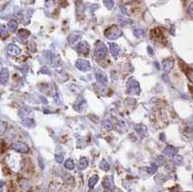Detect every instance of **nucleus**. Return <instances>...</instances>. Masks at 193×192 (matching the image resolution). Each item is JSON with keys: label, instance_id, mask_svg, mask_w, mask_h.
<instances>
[{"label": "nucleus", "instance_id": "nucleus-18", "mask_svg": "<svg viewBox=\"0 0 193 192\" xmlns=\"http://www.w3.org/2000/svg\"><path fill=\"white\" fill-rule=\"evenodd\" d=\"M98 180H99V177H98L97 175H95V176L91 177V178H90V180H89V182H88L89 187H90V188H93L94 186L97 184Z\"/></svg>", "mask_w": 193, "mask_h": 192}, {"label": "nucleus", "instance_id": "nucleus-24", "mask_svg": "<svg viewBox=\"0 0 193 192\" xmlns=\"http://www.w3.org/2000/svg\"><path fill=\"white\" fill-rule=\"evenodd\" d=\"M133 34L136 38H143L144 37V31L142 29H139V28H138V29H135Z\"/></svg>", "mask_w": 193, "mask_h": 192}, {"label": "nucleus", "instance_id": "nucleus-28", "mask_svg": "<svg viewBox=\"0 0 193 192\" xmlns=\"http://www.w3.org/2000/svg\"><path fill=\"white\" fill-rule=\"evenodd\" d=\"M174 162L176 164H181V162H183V157L181 156H174Z\"/></svg>", "mask_w": 193, "mask_h": 192}, {"label": "nucleus", "instance_id": "nucleus-30", "mask_svg": "<svg viewBox=\"0 0 193 192\" xmlns=\"http://www.w3.org/2000/svg\"><path fill=\"white\" fill-rule=\"evenodd\" d=\"M55 159H56L57 162L61 163V162H63V159H64V156H63V154H60V156L56 154V156H55Z\"/></svg>", "mask_w": 193, "mask_h": 192}, {"label": "nucleus", "instance_id": "nucleus-25", "mask_svg": "<svg viewBox=\"0 0 193 192\" xmlns=\"http://www.w3.org/2000/svg\"><path fill=\"white\" fill-rule=\"evenodd\" d=\"M100 169H102V170H104V171L109 170V164L106 162V160H102V161L100 162Z\"/></svg>", "mask_w": 193, "mask_h": 192}, {"label": "nucleus", "instance_id": "nucleus-12", "mask_svg": "<svg viewBox=\"0 0 193 192\" xmlns=\"http://www.w3.org/2000/svg\"><path fill=\"white\" fill-rule=\"evenodd\" d=\"M8 79H9V71L7 69H3L0 73V81H1L2 84H6L8 82Z\"/></svg>", "mask_w": 193, "mask_h": 192}, {"label": "nucleus", "instance_id": "nucleus-23", "mask_svg": "<svg viewBox=\"0 0 193 192\" xmlns=\"http://www.w3.org/2000/svg\"><path fill=\"white\" fill-rule=\"evenodd\" d=\"M104 5H105V7L107 8L108 10H111V9H113V7H114V0H104Z\"/></svg>", "mask_w": 193, "mask_h": 192}, {"label": "nucleus", "instance_id": "nucleus-19", "mask_svg": "<svg viewBox=\"0 0 193 192\" xmlns=\"http://www.w3.org/2000/svg\"><path fill=\"white\" fill-rule=\"evenodd\" d=\"M8 27H9V29L11 31H16V28H18V21H15V19H12V21H9V23H8Z\"/></svg>", "mask_w": 193, "mask_h": 192}, {"label": "nucleus", "instance_id": "nucleus-14", "mask_svg": "<svg viewBox=\"0 0 193 192\" xmlns=\"http://www.w3.org/2000/svg\"><path fill=\"white\" fill-rule=\"evenodd\" d=\"M80 35H81V34L78 32H73L70 37H69V43L71 45L76 44V42H78V40L80 39V37H81Z\"/></svg>", "mask_w": 193, "mask_h": 192}, {"label": "nucleus", "instance_id": "nucleus-11", "mask_svg": "<svg viewBox=\"0 0 193 192\" xmlns=\"http://www.w3.org/2000/svg\"><path fill=\"white\" fill-rule=\"evenodd\" d=\"M135 130L142 137L146 136L147 133H148V130H147V128L144 125H135Z\"/></svg>", "mask_w": 193, "mask_h": 192}, {"label": "nucleus", "instance_id": "nucleus-9", "mask_svg": "<svg viewBox=\"0 0 193 192\" xmlns=\"http://www.w3.org/2000/svg\"><path fill=\"white\" fill-rule=\"evenodd\" d=\"M109 48H110V52L112 54V56H113L115 59H117L118 56H119V51H120L119 45L115 44V43H110V44H109Z\"/></svg>", "mask_w": 193, "mask_h": 192}, {"label": "nucleus", "instance_id": "nucleus-31", "mask_svg": "<svg viewBox=\"0 0 193 192\" xmlns=\"http://www.w3.org/2000/svg\"><path fill=\"white\" fill-rule=\"evenodd\" d=\"M41 73H48V74H50V71L48 70V69H47V67H44V68H43L42 70H41Z\"/></svg>", "mask_w": 193, "mask_h": 192}, {"label": "nucleus", "instance_id": "nucleus-1", "mask_svg": "<svg viewBox=\"0 0 193 192\" xmlns=\"http://www.w3.org/2000/svg\"><path fill=\"white\" fill-rule=\"evenodd\" d=\"M104 35L106 38H108L110 40H115V39L119 38V37L122 35V31H121L117 26L113 25V26L109 27L105 30Z\"/></svg>", "mask_w": 193, "mask_h": 192}, {"label": "nucleus", "instance_id": "nucleus-22", "mask_svg": "<svg viewBox=\"0 0 193 192\" xmlns=\"http://www.w3.org/2000/svg\"><path fill=\"white\" fill-rule=\"evenodd\" d=\"M29 35H30V32L26 29H21L19 31V36H21V38L23 39H26Z\"/></svg>", "mask_w": 193, "mask_h": 192}, {"label": "nucleus", "instance_id": "nucleus-13", "mask_svg": "<svg viewBox=\"0 0 193 192\" xmlns=\"http://www.w3.org/2000/svg\"><path fill=\"white\" fill-rule=\"evenodd\" d=\"M49 61L51 63V65L54 66V67H60V66L62 65V62L61 60L58 56H55L54 54H51L50 57H49Z\"/></svg>", "mask_w": 193, "mask_h": 192}, {"label": "nucleus", "instance_id": "nucleus-5", "mask_svg": "<svg viewBox=\"0 0 193 192\" xmlns=\"http://www.w3.org/2000/svg\"><path fill=\"white\" fill-rule=\"evenodd\" d=\"M13 149L16 152H19V153H28V151H29V149H28L27 145L24 144V143L22 142H16L13 144Z\"/></svg>", "mask_w": 193, "mask_h": 192}, {"label": "nucleus", "instance_id": "nucleus-16", "mask_svg": "<svg viewBox=\"0 0 193 192\" xmlns=\"http://www.w3.org/2000/svg\"><path fill=\"white\" fill-rule=\"evenodd\" d=\"M88 164H89L88 158H86V157H81L78 162V168L80 170H84V169L88 167Z\"/></svg>", "mask_w": 193, "mask_h": 192}, {"label": "nucleus", "instance_id": "nucleus-27", "mask_svg": "<svg viewBox=\"0 0 193 192\" xmlns=\"http://www.w3.org/2000/svg\"><path fill=\"white\" fill-rule=\"evenodd\" d=\"M157 170V165L155 164V163H152V166H151V168L148 169V172H149L150 174H154Z\"/></svg>", "mask_w": 193, "mask_h": 192}, {"label": "nucleus", "instance_id": "nucleus-35", "mask_svg": "<svg viewBox=\"0 0 193 192\" xmlns=\"http://www.w3.org/2000/svg\"><path fill=\"white\" fill-rule=\"evenodd\" d=\"M3 185H4V182H0V187H2Z\"/></svg>", "mask_w": 193, "mask_h": 192}, {"label": "nucleus", "instance_id": "nucleus-32", "mask_svg": "<svg viewBox=\"0 0 193 192\" xmlns=\"http://www.w3.org/2000/svg\"><path fill=\"white\" fill-rule=\"evenodd\" d=\"M158 161H159V164H163L164 161H165V158L163 156H158Z\"/></svg>", "mask_w": 193, "mask_h": 192}, {"label": "nucleus", "instance_id": "nucleus-29", "mask_svg": "<svg viewBox=\"0 0 193 192\" xmlns=\"http://www.w3.org/2000/svg\"><path fill=\"white\" fill-rule=\"evenodd\" d=\"M0 34H1V36L6 37V35H7V29L4 26L0 27Z\"/></svg>", "mask_w": 193, "mask_h": 192}, {"label": "nucleus", "instance_id": "nucleus-2", "mask_svg": "<svg viewBox=\"0 0 193 192\" xmlns=\"http://www.w3.org/2000/svg\"><path fill=\"white\" fill-rule=\"evenodd\" d=\"M107 54V47L102 42H98L96 45V56L98 59H103Z\"/></svg>", "mask_w": 193, "mask_h": 192}, {"label": "nucleus", "instance_id": "nucleus-7", "mask_svg": "<svg viewBox=\"0 0 193 192\" xmlns=\"http://www.w3.org/2000/svg\"><path fill=\"white\" fill-rule=\"evenodd\" d=\"M8 53L12 56H18L21 53V49L18 47V45L12 44L8 47Z\"/></svg>", "mask_w": 193, "mask_h": 192}, {"label": "nucleus", "instance_id": "nucleus-17", "mask_svg": "<svg viewBox=\"0 0 193 192\" xmlns=\"http://www.w3.org/2000/svg\"><path fill=\"white\" fill-rule=\"evenodd\" d=\"M22 124L24 125H26V127H29V128H32L35 125V122H34L33 119H30V118H27V117H25V118L22 119Z\"/></svg>", "mask_w": 193, "mask_h": 192}, {"label": "nucleus", "instance_id": "nucleus-15", "mask_svg": "<svg viewBox=\"0 0 193 192\" xmlns=\"http://www.w3.org/2000/svg\"><path fill=\"white\" fill-rule=\"evenodd\" d=\"M96 78L98 80V82L102 83V84H105L107 82V76L104 73H98L96 74Z\"/></svg>", "mask_w": 193, "mask_h": 192}, {"label": "nucleus", "instance_id": "nucleus-33", "mask_svg": "<svg viewBox=\"0 0 193 192\" xmlns=\"http://www.w3.org/2000/svg\"><path fill=\"white\" fill-rule=\"evenodd\" d=\"M148 50H149V53L151 54V55H152V48L150 47H148Z\"/></svg>", "mask_w": 193, "mask_h": 192}, {"label": "nucleus", "instance_id": "nucleus-3", "mask_svg": "<svg viewBox=\"0 0 193 192\" xmlns=\"http://www.w3.org/2000/svg\"><path fill=\"white\" fill-rule=\"evenodd\" d=\"M128 90L130 91V92H132V93H134V94H140V86H139V83H138L136 80L135 79H132V78H130V79H128Z\"/></svg>", "mask_w": 193, "mask_h": 192}, {"label": "nucleus", "instance_id": "nucleus-34", "mask_svg": "<svg viewBox=\"0 0 193 192\" xmlns=\"http://www.w3.org/2000/svg\"><path fill=\"white\" fill-rule=\"evenodd\" d=\"M189 12H190V14H191V12H192V5H190V8H189Z\"/></svg>", "mask_w": 193, "mask_h": 192}, {"label": "nucleus", "instance_id": "nucleus-21", "mask_svg": "<svg viewBox=\"0 0 193 192\" xmlns=\"http://www.w3.org/2000/svg\"><path fill=\"white\" fill-rule=\"evenodd\" d=\"M65 167L67 168L68 170H73V169L74 168V163H73V159L69 158V159L66 160V162H65Z\"/></svg>", "mask_w": 193, "mask_h": 192}, {"label": "nucleus", "instance_id": "nucleus-4", "mask_svg": "<svg viewBox=\"0 0 193 192\" xmlns=\"http://www.w3.org/2000/svg\"><path fill=\"white\" fill-rule=\"evenodd\" d=\"M76 66L78 70L82 71H89L91 70V66L89 62L85 59H78L76 63Z\"/></svg>", "mask_w": 193, "mask_h": 192}, {"label": "nucleus", "instance_id": "nucleus-26", "mask_svg": "<svg viewBox=\"0 0 193 192\" xmlns=\"http://www.w3.org/2000/svg\"><path fill=\"white\" fill-rule=\"evenodd\" d=\"M102 125H103V128H106V130H111L112 128V123L110 122V121H108V120H104V121L102 122Z\"/></svg>", "mask_w": 193, "mask_h": 192}, {"label": "nucleus", "instance_id": "nucleus-6", "mask_svg": "<svg viewBox=\"0 0 193 192\" xmlns=\"http://www.w3.org/2000/svg\"><path fill=\"white\" fill-rule=\"evenodd\" d=\"M76 50L78 51L79 53L87 55L89 53V51H90V45H89L87 43H80V44L77 45Z\"/></svg>", "mask_w": 193, "mask_h": 192}, {"label": "nucleus", "instance_id": "nucleus-20", "mask_svg": "<svg viewBox=\"0 0 193 192\" xmlns=\"http://www.w3.org/2000/svg\"><path fill=\"white\" fill-rule=\"evenodd\" d=\"M176 152H177V150L175 148L171 147V146H168L167 148L164 149V154H167V156H173V154H176Z\"/></svg>", "mask_w": 193, "mask_h": 192}, {"label": "nucleus", "instance_id": "nucleus-10", "mask_svg": "<svg viewBox=\"0 0 193 192\" xmlns=\"http://www.w3.org/2000/svg\"><path fill=\"white\" fill-rule=\"evenodd\" d=\"M103 187L105 189H113L114 188V182H113V179L112 177H106L104 180H103Z\"/></svg>", "mask_w": 193, "mask_h": 192}, {"label": "nucleus", "instance_id": "nucleus-8", "mask_svg": "<svg viewBox=\"0 0 193 192\" xmlns=\"http://www.w3.org/2000/svg\"><path fill=\"white\" fill-rule=\"evenodd\" d=\"M173 67H174V60L173 59H165L162 61V68L166 73L171 71Z\"/></svg>", "mask_w": 193, "mask_h": 192}]
</instances>
